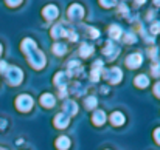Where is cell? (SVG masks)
Segmentation results:
<instances>
[{"mask_svg":"<svg viewBox=\"0 0 160 150\" xmlns=\"http://www.w3.org/2000/svg\"><path fill=\"white\" fill-rule=\"evenodd\" d=\"M22 51H23V54L27 56V59H28V62H30V65H31L33 68H36V70L44 68L47 59H45V56H44L42 51L38 50L36 42H34L33 39H25V40L22 42Z\"/></svg>","mask_w":160,"mask_h":150,"instance_id":"6da1fadb","label":"cell"},{"mask_svg":"<svg viewBox=\"0 0 160 150\" xmlns=\"http://www.w3.org/2000/svg\"><path fill=\"white\" fill-rule=\"evenodd\" d=\"M5 73H6V81L11 85H19L22 82V79H23V73L17 67H8Z\"/></svg>","mask_w":160,"mask_h":150,"instance_id":"7a4b0ae2","label":"cell"},{"mask_svg":"<svg viewBox=\"0 0 160 150\" xmlns=\"http://www.w3.org/2000/svg\"><path fill=\"white\" fill-rule=\"evenodd\" d=\"M103 73H104V77H106L110 84H118V82L121 81V77H123V71H121L120 68H117V67L104 70Z\"/></svg>","mask_w":160,"mask_h":150,"instance_id":"3957f363","label":"cell"},{"mask_svg":"<svg viewBox=\"0 0 160 150\" xmlns=\"http://www.w3.org/2000/svg\"><path fill=\"white\" fill-rule=\"evenodd\" d=\"M16 107H17L20 111H28V110L33 107V98L28 96V95H20V96L16 99Z\"/></svg>","mask_w":160,"mask_h":150,"instance_id":"277c9868","label":"cell"},{"mask_svg":"<svg viewBox=\"0 0 160 150\" xmlns=\"http://www.w3.org/2000/svg\"><path fill=\"white\" fill-rule=\"evenodd\" d=\"M67 14H68V19H72V20H79V19L84 16V8H82L79 3H73V5L67 9Z\"/></svg>","mask_w":160,"mask_h":150,"instance_id":"5b68a950","label":"cell"},{"mask_svg":"<svg viewBox=\"0 0 160 150\" xmlns=\"http://www.w3.org/2000/svg\"><path fill=\"white\" fill-rule=\"evenodd\" d=\"M142 62H143V56L140 53H132L131 56L126 57V65L129 68H138L142 65Z\"/></svg>","mask_w":160,"mask_h":150,"instance_id":"8992f818","label":"cell"},{"mask_svg":"<svg viewBox=\"0 0 160 150\" xmlns=\"http://www.w3.org/2000/svg\"><path fill=\"white\" fill-rule=\"evenodd\" d=\"M42 14H44V17H45L47 20H53V19H56V17L59 16V9H58L54 5H48V6H45V8L42 9Z\"/></svg>","mask_w":160,"mask_h":150,"instance_id":"52a82bcc","label":"cell"},{"mask_svg":"<svg viewBox=\"0 0 160 150\" xmlns=\"http://www.w3.org/2000/svg\"><path fill=\"white\" fill-rule=\"evenodd\" d=\"M68 122H70V116L65 115V113H59V115L54 118V125H56L58 129H65V127L68 125Z\"/></svg>","mask_w":160,"mask_h":150,"instance_id":"ba28073f","label":"cell"},{"mask_svg":"<svg viewBox=\"0 0 160 150\" xmlns=\"http://www.w3.org/2000/svg\"><path fill=\"white\" fill-rule=\"evenodd\" d=\"M118 47L117 45H113L112 42H107V45H106V48H104V54L107 56V59L109 60H113L115 57H117V54H118Z\"/></svg>","mask_w":160,"mask_h":150,"instance_id":"9c48e42d","label":"cell"},{"mask_svg":"<svg viewBox=\"0 0 160 150\" xmlns=\"http://www.w3.org/2000/svg\"><path fill=\"white\" fill-rule=\"evenodd\" d=\"M67 67H68L70 76H72V74H81V73H82V65H81L78 60H70V62L67 63Z\"/></svg>","mask_w":160,"mask_h":150,"instance_id":"30bf717a","label":"cell"},{"mask_svg":"<svg viewBox=\"0 0 160 150\" xmlns=\"http://www.w3.org/2000/svg\"><path fill=\"white\" fill-rule=\"evenodd\" d=\"M101 70H103V60H97V62L93 63L92 74H90V79H92L93 82H97V81L100 79V73H101Z\"/></svg>","mask_w":160,"mask_h":150,"instance_id":"8fae6325","label":"cell"},{"mask_svg":"<svg viewBox=\"0 0 160 150\" xmlns=\"http://www.w3.org/2000/svg\"><path fill=\"white\" fill-rule=\"evenodd\" d=\"M67 82H68V74H67V73L61 71V73H58V74L54 76V84H56L59 88L65 87V85H67Z\"/></svg>","mask_w":160,"mask_h":150,"instance_id":"7c38bea8","label":"cell"},{"mask_svg":"<svg viewBox=\"0 0 160 150\" xmlns=\"http://www.w3.org/2000/svg\"><path fill=\"white\" fill-rule=\"evenodd\" d=\"M67 34H68V31H67L62 25H54L53 28H52V36H53L54 39H59V37L67 36Z\"/></svg>","mask_w":160,"mask_h":150,"instance_id":"4fadbf2b","label":"cell"},{"mask_svg":"<svg viewBox=\"0 0 160 150\" xmlns=\"http://www.w3.org/2000/svg\"><path fill=\"white\" fill-rule=\"evenodd\" d=\"M92 121H93V124H97V125H103L104 121H106V113H104L103 110L95 111L93 116H92Z\"/></svg>","mask_w":160,"mask_h":150,"instance_id":"5bb4252c","label":"cell"},{"mask_svg":"<svg viewBox=\"0 0 160 150\" xmlns=\"http://www.w3.org/2000/svg\"><path fill=\"white\" fill-rule=\"evenodd\" d=\"M54 102H56V101H54V96L53 95H50V93H45V95L41 96V104H42L44 107H47V108L53 107Z\"/></svg>","mask_w":160,"mask_h":150,"instance_id":"9a60e30c","label":"cell"},{"mask_svg":"<svg viewBox=\"0 0 160 150\" xmlns=\"http://www.w3.org/2000/svg\"><path fill=\"white\" fill-rule=\"evenodd\" d=\"M64 110H65V115H76L78 105L73 101H67V102H64Z\"/></svg>","mask_w":160,"mask_h":150,"instance_id":"2e32d148","label":"cell"},{"mask_svg":"<svg viewBox=\"0 0 160 150\" xmlns=\"http://www.w3.org/2000/svg\"><path fill=\"white\" fill-rule=\"evenodd\" d=\"M110 122H112L113 125H123V124H124V115L120 113V111L112 113V116H110Z\"/></svg>","mask_w":160,"mask_h":150,"instance_id":"e0dca14e","label":"cell"},{"mask_svg":"<svg viewBox=\"0 0 160 150\" xmlns=\"http://www.w3.org/2000/svg\"><path fill=\"white\" fill-rule=\"evenodd\" d=\"M56 147L59 150H67L70 147V139L67 138V136H61V138H58L56 139Z\"/></svg>","mask_w":160,"mask_h":150,"instance_id":"ac0fdd59","label":"cell"},{"mask_svg":"<svg viewBox=\"0 0 160 150\" xmlns=\"http://www.w3.org/2000/svg\"><path fill=\"white\" fill-rule=\"evenodd\" d=\"M135 85H137V87H140V88L148 87V85H149V77H148V76H145V74H138V76L135 77Z\"/></svg>","mask_w":160,"mask_h":150,"instance_id":"d6986e66","label":"cell"},{"mask_svg":"<svg viewBox=\"0 0 160 150\" xmlns=\"http://www.w3.org/2000/svg\"><path fill=\"white\" fill-rule=\"evenodd\" d=\"M79 51H81L79 54H81L82 57H89V56L93 53V47H92L90 44H82L81 48H79Z\"/></svg>","mask_w":160,"mask_h":150,"instance_id":"ffe728a7","label":"cell"},{"mask_svg":"<svg viewBox=\"0 0 160 150\" xmlns=\"http://www.w3.org/2000/svg\"><path fill=\"white\" fill-rule=\"evenodd\" d=\"M65 51H67V45L65 44H54L53 45V53L56 56H64L65 54Z\"/></svg>","mask_w":160,"mask_h":150,"instance_id":"44dd1931","label":"cell"},{"mask_svg":"<svg viewBox=\"0 0 160 150\" xmlns=\"http://www.w3.org/2000/svg\"><path fill=\"white\" fill-rule=\"evenodd\" d=\"M109 36H110L112 39H120V36H121V28H120L118 25H112V26L109 28Z\"/></svg>","mask_w":160,"mask_h":150,"instance_id":"7402d4cb","label":"cell"},{"mask_svg":"<svg viewBox=\"0 0 160 150\" xmlns=\"http://www.w3.org/2000/svg\"><path fill=\"white\" fill-rule=\"evenodd\" d=\"M97 104H98V101H97L95 96H89V98H86V107H87V108H95Z\"/></svg>","mask_w":160,"mask_h":150,"instance_id":"603a6c76","label":"cell"},{"mask_svg":"<svg viewBox=\"0 0 160 150\" xmlns=\"http://www.w3.org/2000/svg\"><path fill=\"white\" fill-rule=\"evenodd\" d=\"M124 39H126V42H128V44H135V42H137V39H135V34H132L131 31H129V33H126Z\"/></svg>","mask_w":160,"mask_h":150,"instance_id":"cb8c5ba5","label":"cell"},{"mask_svg":"<svg viewBox=\"0 0 160 150\" xmlns=\"http://www.w3.org/2000/svg\"><path fill=\"white\" fill-rule=\"evenodd\" d=\"M100 3H101V6H104V8H112V6H115V0H100Z\"/></svg>","mask_w":160,"mask_h":150,"instance_id":"d4e9b609","label":"cell"},{"mask_svg":"<svg viewBox=\"0 0 160 150\" xmlns=\"http://www.w3.org/2000/svg\"><path fill=\"white\" fill-rule=\"evenodd\" d=\"M151 31H152V34H159L160 33V22H154V23H152Z\"/></svg>","mask_w":160,"mask_h":150,"instance_id":"484cf974","label":"cell"},{"mask_svg":"<svg viewBox=\"0 0 160 150\" xmlns=\"http://www.w3.org/2000/svg\"><path fill=\"white\" fill-rule=\"evenodd\" d=\"M152 74H154L156 77H160V65L159 63H154V65H152Z\"/></svg>","mask_w":160,"mask_h":150,"instance_id":"4316f807","label":"cell"},{"mask_svg":"<svg viewBox=\"0 0 160 150\" xmlns=\"http://www.w3.org/2000/svg\"><path fill=\"white\" fill-rule=\"evenodd\" d=\"M118 12H121V14H124V16H128V12H129V9H128V6H126V5H123V3H121V5L118 6Z\"/></svg>","mask_w":160,"mask_h":150,"instance_id":"83f0119b","label":"cell"},{"mask_svg":"<svg viewBox=\"0 0 160 150\" xmlns=\"http://www.w3.org/2000/svg\"><path fill=\"white\" fill-rule=\"evenodd\" d=\"M6 3H8L9 6H17V5L22 3V0H6Z\"/></svg>","mask_w":160,"mask_h":150,"instance_id":"f1b7e54d","label":"cell"},{"mask_svg":"<svg viewBox=\"0 0 160 150\" xmlns=\"http://www.w3.org/2000/svg\"><path fill=\"white\" fill-rule=\"evenodd\" d=\"M154 95L160 98V82H157V84L154 85Z\"/></svg>","mask_w":160,"mask_h":150,"instance_id":"f546056e","label":"cell"},{"mask_svg":"<svg viewBox=\"0 0 160 150\" xmlns=\"http://www.w3.org/2000/svg\"><path fill=\"white\" fill-rule=\"evenodd\" d=\"M90 36H92V37H98V36H100V31L95 30V28H90Z\"/></svg>","mask_w":160,"mask_h":150,"instance_id":"4dcf8cb0","label":"cell"},{"mask_svg":"<svg viewBox=\"0 0 160 150\" xmlns=\"http://www.w3.org/2000/svg\"><path fill=\"white\" fill-rule=\"evenodd\" d=\"M149 56L156 60V59H157V50H156V48H151V50H149Z\"/></svg>","mask_w":160,"mask_h":150,"instance_id":"1f68e13d","label":"cell"},{"mask_svg":"<svg viewBox=\"0 0 160 150\" xmlns=\"http://www.w3.org/2000/svg\"><path fill=\"white\" fill-rule=\"evenodd\" d=\"M154 139L157 141L160 144V129H157V130H154Z\"/></svg>","mask_w":160,"mask_h":150,"instance_id":"d6a6232c","label":"cell"},{"mask_svg":"<svg viewBox=\"0 0 160 150\" xmlns=\"http://www.w3.org/2000/svg\"><path fill=\"white\" fill-rule=\"evenodd\" d=\"M6 68H8L6 62H3V60H2V62H0V71H2V73H5V71H6Z\"/></svg>","mask_w":160,"mask_h":150,"instance_id":"836d02e7","label":"cell"},{"mask_svg":"<svg viewBox=\"0 0 160 150\" xmlns=\"http://www.w3.org/2000/svg\"><path fill=\"white\" fill-rule=\"evenodd\" d=\"M146 0H135V3H138V5H142V3H145Z\"/></svg>","mask_w":160,"mask_h":150,"instance_id":"e575fe53","label":"cell"},{"mask_svg":"<svg viewBox=\"0 0 160 150\" xmlns=\"http://www.w3.org/2000/svg\"><path fill=\"white\" fill-rule=\"evenodd\" d=\"M154 3H156V5H159V6H160V0H154Z\"/></svg>","mask_w":160,"mask_h":150,"instance_id":"d590c367","label":"cell"},{"mask_svg":"<svg viewBox=\"0 0 160 150\" xmlns=\"http://www.w3.org/2000/svg\"><path fill=\"white\" fill-rule=\"evenodd\" d=\"M0 54H2V45H0Z\"/></svg>","mask_w":160,"mask_h":150,"instance_id":"8d00e7d4","label":"cell"}]
</instances>
